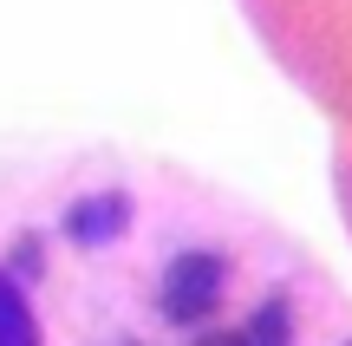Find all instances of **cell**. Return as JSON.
Listing matches in <instances>:
<instances>
[{
	"instance_id": "1",
	"label": "cell",
	"mask_w": 352,
	"mask_h": 346,
	"mask_svg": "<svg viewBox=\"0 0 352 346\" xmlns=\"http://www.w3.org/2000/svg\"><path fill=\"white\" fill-rule=\"evenodd\" d=\"M0 346H352V294L176 157L0 138Z\"/></svg>"
},
{
	"instance_id": "2",
	"label": "cell",
	"mask_w": 352,
	"mask_h": 346,
	"mask_svg": "<svg viewBox=\"0 0 352 346\" xmlns=\"http://www.w3.org/2000/svg\"><path fill=\"white\" fill-rule=\"evenodd\" d=\"M241 13L333 131H352V0H241Z\"/></svg>"
},
{
	"instance_id": "3",
	"label": "cell",
	"mask_w": 352,
	"mask_h": 346,
	"mask_svg": "<svg viewBox=\"0 0 352 346\" xmlns=\"http://www.w3.org/2000/svg\"><path fill=\"white\" fill-rule=\"evenodd\" d=\"M333 196H340V222L352 235V131H333Z\"/></svg>"
}]
</instances>
